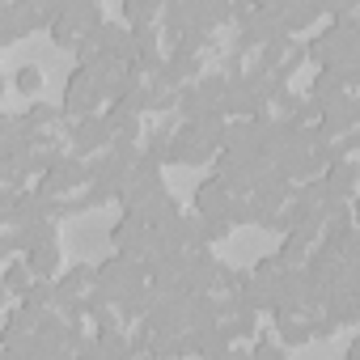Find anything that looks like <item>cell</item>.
<instances>
[{"label": "cell", "instance_id": "2", "mask_svg": "<svg viewBox=\"0 0 360 360\" xmlns=\"http://www.w3.org/2000/svg\"><path fill=\"white\" fill-rule=\"evenodd\" d=\"M13 89H18L22 98H39V94H43V68H39V64H22V68L13 72Z\"/></svg>", "mask_w": 360, "mask_h": 360}, {"label": "cell", "instance_id": "1", "mask_svg": "<svg viewBox=\"0 0 360 360\" xmlns=\"http://www.w3.org/2000/svg\"><path fill=\"white\" fill-rule=\"evenodd\" d=\"M26 267L34 271V280H51V276L60 271V250H56V242H34V246L26 250Z\"/></svg>", "mask_w": 360, "mask_h": 360}, {"label": "cell", "instance_id": "4", "mask_svg": "<svg viewBox=\"0 0 360 360\" xmlns=\"http://www.w3.org/2000/svg\"><path fill=\"white\" fill-rule=\"evenodd\" d=\"M123 18H127V22H153L157 9H148V5H123Z\"/></svg>", "mask_w": 360, "mask_h": 360}, {"label": "cell", "instance_id": "3", "mask_svg": "<svg viewBox=\"0 0 360 360\" xmlns=\"http://www.w3.org/2000/svg\"><path fill=\"white\" fill-rule=\"evenodd\" d=\"M250 360H288V356H284V347H276V343H271L267 335H259V343H255Z\"/></svg>", "mask_w": 360, "mask_h": 360}]
</instances>
